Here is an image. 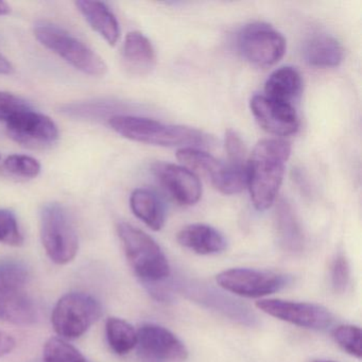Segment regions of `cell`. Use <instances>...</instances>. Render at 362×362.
Masks as SVG:
<instances>
[{
    "instance_id": "9a60e30c",
    "label": "cell",
    "mask_w": 362,
    "mask_h": 362,
    "mask_svg": "<svg viewBox=\"0 0 362 362\" xmlns=\"http://www.w3.org/2000/svg\"><path fill=\"white\" fill-rule=\"evenodd\" d=\"M177 287L181 292L192 298V300L201 303L209 308L215 309L216 311L223 313L226 317L243 324V325L253 326L256 319L253 313L245 305L240 304L233 300L230 296H224L215 289L200 283H186L180 281Z\"/></svg>"
},
{
    "instance_id": "ac0fdd59",
    "label": "cell",
    "mask_w": 362,
    "mask_h": 362,
    "mask_svg": "<svg viewBox=\"0 0 362 362\" xmlns=\"http://www.w3.org/2000/svg\"><path fill=\"white\" fill-rule=\"evenodd\" d=\"M75 5L93 30L100 35L109 45L117 44L120 37L119 23L105 3L79 0Z\"/></svg>"
},
{
    "instance_id": "f1b7e54d",
    "label": "cell",
    "mask_w": 362,
    "mask_h": 362,
    "mask_svg": "<svg viewBox=\"0 0 362 362\" xmlns=\"http://www.w3.org/2000/svg\"><path fill=\"white\" fill-rule=\"evenodd\" d=\"M0 243L11 247H21L24 243L18 219L8 209H0Z\"/></svg>"
},
{
    "instance_id": "277c9868",
    "label": "cell",
    "mask_w": 362,
    "mask_h": 362,
    "mask_svg": "<svg viewBox=\"0 0 362 362\" xmlns=\"http://www.w3.org/2000/svg\"><path fill=\"white\" fill-rule=\"evenodd\" d=\"M35 37L44 47L86 75L100 78L107 73V65L96 52L56 25L47 23L37 25Z\"/></svg>"
},
{
    "instance_id": "d4e9b609",
    "label": "cell",
    "mask_w": 362,
    "mask_h": 362,
    "mask_svg": "<svg viewBox=\"0 0 362 362\" xmlns=\"http://www.w3.org/2000/svg\"><path fill=\"white\" fill-rule=\"evenodd\" d=\"M41 173V164L33 156L13 154L0 166V175L13 181H28Z\"/></svg>"
},
{
    "instance_id": "44dd1931",
    "label": "cell",
    "mask_w": 362,
    "mask_h": 362,
    "mask_svg": "<svg viewBox=\"0 0 362 362\" xmlns=\"http://www.w3.org/2000/svg\"><path fill=\"white\" fill-rule=\"evenodd\" d=\"M277 238L279 245L289 253H298L304 249V234L298 218L287 201L281 200L275 214Z\"/></svg>"
},
{
    "instance_id": "83f0119b",
    "label": "cell",
    "mask_w": 362,
    "mask_h": 362,
    "mask_svg": "<svg viewBox=\"0 0 362 362\" xmlns=\"http://www.w3.org/2000/svg\"><path fill=\"white\" fill-rule=\"evenodd\" d=\"M332 337L343 351L358 359L361 358V330L358 326H338L334 328Z\"/></svg>"
},
{
    "instance_id": "e0dca14e",
    "label": "cell",
    "mask_w": 362,
    "mask_h": 362,
    "mask_svg": "<svg viewBox=\"0 0 362 362\" xmlns=\"http://www.w3.org/2000/svg\"><path fill=\"white\" fill-rule=\"evenodd\" d=\"M177 239L182 247L200 255L221 253L228 247L226 237L207 224H189L180 230Z\"/></svg>"
},
{
    "instance_id": "8fae6325",
    "label": "cell",
    "mask_w": 362,
    "mask_h": 362,
    "mask_svg": "<svg viewBox=\"0 0 362 362\" xmlns=\"http://www.w3.org/2000/svg\"><path fill=\"white\" fill-rule=\"evenodd\" d=\"M136 347L143 362H184L188 358L185 344L158 324H144L139 328Z\"/></svg>"
},
{
    "instance_id": "d6a6232c",
    "label": "cell",
    "mask_w": 362,
    "mask_h": 362,
    "mask_svg": "<svg viewBox=\"0 0 362 362\" xmlns=\"http://www.w3.org/2000/svg\"><path fill=\"white\" fill-rule=\"evenodd\" d=\"M16 346V341L11 334L0 330V358L11 353Z\"/></svg>"
},
{
    "instance_id": "3957f363",
    "label": "cell",
    "mask_w": 362,
    "mask_h": 362,
    "mask_svg": "<svg viewBox=\"0 0 362 362\" xmlns=\"http://www.w3.org/2000/svg\"><path fill=\"white\" fill-rule=\"evenodd\" d=\"M117 233L129 264L147 287L158 285L170 276L166 255L147 233L127 222L118 224Z\"/></svg>"
},
{
    "instance_id": "cb8c5ba5",
    "label": "cell",
    "mask_w": 362,
    "mask_h": 362,
    "mask_svg": "<svg viewBox=\"0 0 362 362\" xmlns=\"http://www.w3.org/2000/svg\"><path fill=\"white\" fill-rule=\"evenodd\" d=\"M107 343L114 353L127 355L136 347L137 330L124 320L109 317L105 323Z\"/></svg>"
},
{
    "instance_id": "30bf717a",
    "label": "cell",
    "mask_w": 362,
    "mask_h": 362,
    "mask_svg": "<svg viewBox=\"0 0 362 362\" xmlns=\"http://www.w3.org/2000/svg\"><path fill=\"white\" fill-rule=\"evenodd\" d=\"M218 285L226 291L243 298H262L285 288L289 277L272 271L235 268L223 271L216 277Z\"/></svg>"
},
{
    "instance_id": "5b68a950",
    "label": "cell",
    "mask_w": 362,
    "mask_h": 362,
    "mask_svg": "<svg viewBox=\"0 0 362 362\" xmlns=\"http://www.w3.org/2000/svg\"><path fill=\"white\" fill-rule=\"evenodd\" d=\"M41 239L46 254L57 264L73 262L79 250V238L73 220L60 203H48L40 215Z\"/></svg>"
},
{
    "instance_id": "484cf974",
    "label": "cell",
    "mask_w": 362,
    "mask_h": 362,
    "mask_svg": "<svg viewBox=\"0 0 362 362\" xmlns=\"http://www.w3.org/2000/svg\"><path fill=\"white\" fill-rule=\"evenodd\" d=\"M29 281V270L23 262H0V293L18 294Z\"/></svg>"
},
{
    "instance_id": "d6986e66",
    "label": "cell",
    "mask_w": 362,
    "mask_h": 362,
    "mask_svg": "<svg viewBox=\"0 0 362 362\" xmlns=\"http://www.w3.org/2000/svg\"><path fill=\"white\" fill-rule=\"evenodd\" d=\"M342 45L336 37L325 33L315 35L304 44L303 56L307 64L317 69H330L343 60Z\"/></svg>"
},
{
    "instance_id": "7c38bea8",
    "label": "cell",
    "mask_w": 362,
    "mask_h": 362,
    "mask_svg": "<svg viewBox=\"0 0 362 362\" xmlns=\"http://www.w3.org/2000/svg\"><path fill=\"white\" fill-rule=\"evenodd\" d=\"M256 307L271 317L307 329L324 330L334 322L327 308L311 303L270 298L258 300Z\"/></svg>"
},
{
    "instance_id": "8992f818",
    "label": "cell",
    "mask_w": 362,
    "mask_h": 362,
    "mask_svg": "<svg viewBox=\"0 0 362 362\" xmlns=\"http://www.w3.org/2000/svg\"><path fill=\"white\" fill-rule=\"evenodd\" d=\"M103 315L100 303L88 293L71 292L57 303L52 311L54 330L64 340H75L83 336Z\"/></svg>"
},
{
    "instance_id": "836d02e7",
    "label": "cell",
    "mask_w": 362,
    "mask_h": 362,
    "mask_svg": "<svg viewBox=\"0 0 362 362\" xmlns=\"http://www.w3.org/2000/svg\"><path fill=\"white\" fill-rule=\"evenodd\" d=\"M13 71L14 67L12 63L0 54V75H11Z\"/></svg>"
},
{
    "instance_id": "f546056e",
    "label": "cell",
    "mask_w": 362,
    "mask_h": 362,
    "mask_svg": "<svg viewBox=\"0 0 362 362\" xmlns=\"http://www.w3.org/2000/svg\"><path fill=\"white\" fill-rule=\"evenodd\" d=\"M31 109L24 99L11 93L0 92V122H8L16 114Z\"/></svg>"
},
{
    "instance_id": "4316f807",
    "label": "cell",
    "mask_w": 362,
    "mask_h": 362,
    "mask_svg": "<svg viewBox=\"0 0 362 362\" xmlns=\"http://www.w3.org/2000/svg\"><path fill=\"white\" fill-rule=\"evenodd\" d=\"M43 357L45 362H88L74 345L60 337H52L45 343Z\"/></svg>"
},
{
    "instance_id": "ffe728a7",
    "label": "cell",
    "mask_w": 362,
    "mask_h": 362,
    "mask_svg": "<svg viewBox=\"0 0 362 362\" xmlns=\"http://www.w3.org/2000/svg\"><path fill=\"white\" fill-rule=\"evenodd\" d=\"M303 90L300 74L294 67L285 66L271 74L264 84V96L279 103H292L300 97Z\"/></svg>"
},
{
    "instance_id": "5bb4252c",
    "label": "cell",
    "mask_w": 362,
    "mask_h": 362,
    "mask_svg": "<svg viewBox=\"0 0 362 362\" xmlns=\"http://www.w3.org/2000/svg\"><path fill=\"white\" fill-rule=\"evenodd\" d=\"M250 107L256 122L267 132L276 136H289L298 132L300 120L293 105L255 95L250 101Z\"/></svg>"
},
{
    "instance_id": "1f68e13d",
    "label": "cell",
    "mask_w": 362,
    "mask_h": 362,
    "mask_svg": "<svg viewBox=\"0 0 362 362\" xmlns=\"http://www.w3.org/2000/svg\"><path fill=\"white\" fill-rule=\"evenodd\" d=\"M224 145H226V153H228V163L238 165V166H247L245 144L235 131H226Z\"/></svg>"
},
{
    "instance_id": "2e32d148",
    "label": "cell",
    "mask_w": 362,
    "mask_h": 362,
    "mask_svg": "<svg viewBox=\"0 0 362 362\" xmlns=\"http://www.w3.org/2000/svg\"><path fill=\"white\" fill-rule=\"evenodd\" d=\"M124 69L134 76H146L156 64V54L150 40L139 31L128 33L122 48Z\"/></svg>"
},
{
    "instance_id": "6da1fadb",
    "label": "cell",
    "mask_w": 362,
    "mask_h": 362,
    "mask_svg": "<svg viewBox=\"0 0 362 362\" xmlns=\"http://www.w3.org/2000/svg\"><path fill=\"white\" fill-rule=\"evenodd\" d=\"M290 153L291 146L284 139H262L254 148L247 164V186L257 211H267L276 200Z\"/></svg>"
},
{
    "instance_id": "7a4b0ae2",
    "label": "cell",
    "mask_w": 362,
    "mask_h": 362,
    "mask_svg": "<svg viewBox=\"0 0 362 362\" xmlns=\"http://www.w3.org/2000/svg\"><path fill=\"white\" fill-rule=\"evenodd\" d=\"M109 124L120 136L147 145L199 149L214 143L209 134L197 129L166 124L139 116L115 115L110 118Z\"/></svg>"
},
{
    "instance_id": "4dcf8cb0",
    "label": "cell",
    "mask_w": 362,
    "mask_h": 362,
    "mask_svg": "<svg viewBox=\"0 0 362 362\" xmlns=\"http://www.w3.org/2000/svg\"><path fill=\"white\" fill-rule=\"evenodd\" d=\"M332 285L334 291L342 293L346 290L351 279V269L346 258L343 255L337 256L332 262V272H330Z\"/></svg>"
},
{
    "instance_id": "52a82bcc",
    "label": "cell",
    "mask_w": 362,
    "mask_h": 362,
    "mask_svg": "<svg viewBox=\"0 0 362 362\" xmlns=\"http://www.w3.org/2000/svg\"><path fill=\"white\" fill-rule=\"evenodd\" d=\"M177 160L194 173H202L221 194H240L247 184V166L221 162L211 154L197 148L177 150Z\"/></svg>"
},
{
    "instance_id": "d590c367",
    "label": "cell",
    "mask_w": 362,
    "mask_h": 362,
    "mask_svg": "<svg viewBox=\"0 0 362 362\" xmlns=\"http://www.w3.org/2000/svg\"><path fill=\"white\" fill-rule=\"evenodd\" d=\"M315 362H334V361H329V360H317V361Z\"/></svg>"
},
{
    "instance_id": "e575fe53",
    "label": "cell",
    "mask_w": 362,
    "mask_h": 362,
    "mask_svg": "<svg viewBox=\"0 0 362 362\" xmlns=\"http://www.w3.org/2000/svg\"><path fill=\"white\" fill-rule=\"evenodd\" d=\"M11 12V7L5 1H0V16H8Z\"/></svg>"
},
{
    "instance_id": "603a6c76",
    "label": "cell",
    "mask_w": 362,
    "mask_h": 362,
    "mask_svg": "<svg viewBox=\"0 0 362 362\" xmlns=\"http://www.w3.org/2000/svg\"><path fill=\"white\" fill-rule=\"evenodd\" d=\"M37 308L33 300L22 294L0 293V321L16 325L37 323Z\"/></svg>"
},
{
    "instance_id": "9c48e42d",
    "label": "cell",
    "mask_w": 362,
    "mask_h": 362,
    "mask_svg": "<svg viewBox=\"0 0 362 362\" xmlns=\"http://www.w3.org/2000/svg\"><path fill=\"white\" fill-rule=\"evenodd\" d=\"M6 131L12 141L33 150L49 149L60 137L56 122L33 107L16 114L6 122Z\"/></svg>"
},
{
    "instance_id": "ba28073f",
    "label": "cell",
    "mask_w": 362,
    "mask_h": 362,
    "mask_svg": "<svg viewBox=\"0 0 362 362\" xmlns=\"http://www.w3.org/2000/svg\"><path fill=\"white\" fill-rule=\"evenodd\" d=\"M237 46L247 62L264 69L276 64L286 52L285 37L264 23H252L241 29Z\"/></svg>"
},
{
    "instance_id": "7402d4cb",
    "label": "cell",
    "mask_w": 362,
    "mask_h": 362,
    "mask_svg": "<svg viewBox=\"0 0 362 362\" xmlns=\"http://www.w3.org/2000/svg\"><path fill=\"white\" fill-rule=\"evenodd\" d=\"M133 214L153 230H162L165 224V209L156 192L147 188H137L130 197Z\"/></svg>"
},
{
    "instance_id": "4fadbf2b",
    "label": "cell",
    "mask_w": 362,
    "mask_h": 362,
    "mask_svg": "<svg viewBox=\"0 0 362 362\" xmlns=\"http://www.w3.org/2000/svg\"><path fill=\"white\" fill-rule=\"evenodd\" d=\"M152 173L171 199L182 206H192L200 201L202 186L198 175L185 166L156 163Z\"/></svg>"
}]
</instances>
